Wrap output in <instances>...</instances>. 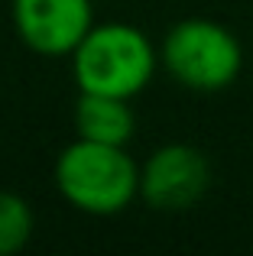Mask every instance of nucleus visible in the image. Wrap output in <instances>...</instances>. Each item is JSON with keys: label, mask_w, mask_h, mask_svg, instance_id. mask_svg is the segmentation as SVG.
<instances>
[{"label": "nucleus", "mask_w": 253, "mask_h": 256, "mask_svg": "<svg viewBox=\"0 0 253 256\" xmlns=\"http://www.w3.org/2000/svg\"><path fill=\"white\" fill-rule=\"evenodd\" d=\"M75 130L82 140H91V143L126 146L136 130V117H133L126 98L82 91L75 104Z\"/></svg>", "instance_id": "6"}, {"label": "nucleus", "mask_w": 253, "mask_h": 256, "mask_svg": "<svg viewBox=\"0 0 253 256\" xmlns=\"http://www.w3.org/2000/svg\"><path fill=\"white\" fill-rule=\"evenodd\" d=\"M16 32L39 56H72L91 20V0H13Z\"/></svg>", "instance_id": "5"}, {"label": "nucleus", "mask_w": 253, "mask_h": 256, "mask_svg": "<svg viewBox=\"0 0 253 256\" xmlns=\"http://www.w3.org/2000/svg\"><path fill=\"white\" fill-rule=\"evenodd\" d=\"M32 237V211L20 194L0 192V256L20 253Z\"/></svg>", "instance_id": "7"}, {"label": "nucleus", "mask_w": 253, "mask_h": 256, "mask_svg": "<svg viewBox=\"0 0 253 256\" xmlns=\"http://www.w3.org/2000/svg\"><path fill=\"white\" fill-rule=\"evenodd\" d=\"M56 185L84 214H120L140 194V169L124 146L78 136L56 162Z\"/></svg>", "instance_id": "1"}, {"label": "nucleus", "mask_w": 253, "mask_h": 256, "mask_svg": "<svg viewBox=\"0 0 253 256\" xmlns=\"http://www.w3.org/2000/svg\"><path fill=\"white\" fill-rule=\"evenodd\" d=\"M208 159L195 146L169 143L152 152L140 169V194L156 211H182L208 192Z\"/></svg>", "instance_id": "4"}, {"label": "nucleus", "mask_w": 253, "mask_h": 256, "mask_svg": "<svg viewBox=\"0 0 253 256\" xmlns=\"http://www.w3.org/2000/svg\"><path fill=\"white\" fill-rule=\"evenodd\" d=\"M72 72L82 91L130 100L150 84L156 72V49L136 26H91L88 36L72 52Z\"/></svg>", "instance_id": "2"}, {"label": "nucleus", "mask_w": 253, "mask_h": 256, "mask_svg": "<svg viewBox=\"0 0 253 256\" xmlns=\"http://www.w3.org/2000/svg\"><path fill=\"white\" fill-rule=\"evenodd\" d=\"M162 65L185 88L221 91L240 75L244 52L234 32L214 20H182L162 42Z\"/></svg>", "instance_id": "3"}]
</instances>
